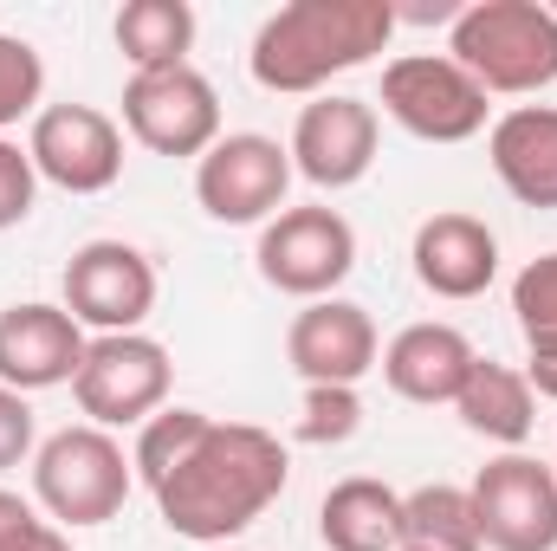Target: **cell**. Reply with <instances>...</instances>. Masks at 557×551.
I'll list each match as a JSON object with an SVG mask.
<instances>
[{
    "label": "cell",
    "mask_w": 557,
    "mask_h": 551,
    "mask_svg": "<svg viewBox=\"0 0 557 551\" xmlns=\"http://www.w3.org/2000/svg\"><path fill=\"white\" fill-rule=\"evenodd\" d=\"M552 474H557V461H552Z\"/></svg>",
    "instance_id": "d6a6232c"
},
{
    "label": "cell",
    "mask_w": 557,
    "mask_h": 551,
    "mask_svg": "<svg viewBox=\"0 0 557 551\" xmlns=\"http://www.w3.org/2000/svg\"><path fill=\"white\" fill-rule=\"evenodd\" d=\"M486 156L512 201L557 208V105H512L506 118H493Z\"/></svg>",
    "instance_id": "ac0fdd59"
},
{
    "label": "cell",
    "mask_w": 557,
    "mask_h": 551,
    "mask_svg": "<svg viewBox=\"0 0 557 551\" xmlns=\"http://www.w3.org/2000/svg\"><path fill=\"white\" fill-rule=\"evenodd\" d=\"M383 111L421 143H467L486 131V91L447 52H403L383 65Z\"/></svg>",
    "instance_id": "52a82bcc"
},
{
    "label": "cell",
    "mask_w": 557,
    "mask_h": 551,
    "mask_svg": "<svg viewBox=\"0 0 557 551\" xmlns=\"http://www.w3.org/2000/svg\"><path fill=\"white\" fill-rule=\"evenodd\" d=\"M260 279L285 298H337V285L357 273V228L337 208H278L260 228Z\"/></svg>",
    "instance_id": "5b68a950"
},
{
    "label": "cell",
    "mask_w": 557,
    "mask_h": 551,
    "mask_svg": "<svg viewBox=\"0 0 557 551\" xmlns=\"http://www.w3.org/2000/svg\"><path fill=\"white\" fill-rule=\"evenodd\" d=\"M221 551H240V546H221Z\"/></svg>",
    "instance_id": "1f68e13d"
},
{
    "label": "cell",
    "mask_w": 557,
    "mask_h": 551,
    "mask_svg": "<svg viewBox=\"0 0 557 551\" xmlns=\"http://www.w3.org/2000/svg\"><path fill=\"white\" fill-rule=\"evenodd\" d=\"M169 383H175L169 351L143 331H117V338L85 344L72 396H78V415L91 428H131V421L143 428L156 409H169Z\"/></svg>",
    "instance_id": "8992f818"
},
{
    "label": "cell",
    "mask_w": 557,
    "mask_h": 551,
    "mask_svg": "<svg viewBox=\"0 0 557 551\" xmlns=\"http://www.w3.org/2000/svg\"><path fill=\"white\" fill-rule=\"evenodd\" d=\"M39 526H46V519H39V506H33V500H20L13 487H0V551H20Z\"/></svg>",
    "instance_id": "f1b7e54d"
},
{
    "label": "cell",
    "mask_w": 557,
    "mask_h": 551,
    "mask_svg": "<svg viewBox=\"0 0 557 551\" xmlns=\"http://www.w3.org/2000/svg\"><path fill=\"white\" fill-rule=\"evenodd\" d=\"M33 448H39V441H33V403L0 383V474H7V467H26Z\"/></svg>",
    "instance_id": "83f0119b"
},
{
    "label": "cell",
    "mask_w": 557,
    "mask_h": 551,
    "mask_svg": "<svg viewBox=\"0 0 557 551\" xmlns=\"http://www.w3.org/2000/svg\"><path fill=\"white\" fill-rule=\"evenodd\" d=\"M396 33L389 0H285L253 33L247 72L260 91L278 98H324L337 72L370 65Z\"/></svg>",
    "instance_id": "7a4b0ae2"
},
{
    "label": "cell",
    "mask_w": 557,
    "mask_h": 551,
    "mask_svg": "<svg viewBox=\"0 0 557 551\" xmlns=\"http://www.w3.org/2000/svg\"><path fill=\"white\" fill-rule=\"evenodd\" d=\"M111 33H117V52L131 59V72L188 65V46H195V7H188V0H124Z\"/></svg>",
    "instance_id": "44dd1931"
},
{
    "label": "cell",
    "mask_w": 557,
    "mask_h": 551,
    "mask_svg": "<svg viewBox=\"0 0 557 551\" xmlns=\"http://www.w3.org/2000/svg\"><path fill=\"white\" fill-rule=\"evenodd\" d=\"M39 98H46V59L20 33H0V131L20 118H39L46 111Z\"/></svg>",
    "instance_id": "cb8c5ba5"
},
{
    "label": "cell",
    "mask_w": 557,
    "mask_h": 551,
    "mask_svg": "<svg viewBox=\"0 0 557 551\" xmlns=\"http://www.w3.org/2000/svg\"><path fill=\"white\" fill-rule=\"evenodd\" d=\"M473 344H467V331L460 325H441V318H421V325H403L389 344H383V383L403 396V403H421V409H434V403H454L460 396V383H467V370H473Z\"/></svg>",
    "instance_id": "e0dca14e"
},
{
    "label": "cell",
    "mask_w": 557,
    "mask_h": 551,
    "mask_svg": "<svg viewBox=\"0 0 557 551\" xmlns=\"http://www.w3.org/2000/svg\"><path fill=\"white\" fill-rule=\"evenodd\" d=\"M376 137H383V124H376V105L370 98L324 91L292 124V143H285L292 149V175H305L324 195L357 188L370 175V162H376Z\"/></svg>",
    "instance_id": "4fadbf2b"
},
{
    "label": "cell",
    "mask_w": 557,
    "mask_h": 551,
    "mask_svg": "<svg viewBox=\"0 0 557 551\" xmlns=\"http://www.w3.org/2000/svg\"><path fill=\"white\" fill-rule=\"evenodd\" d=\"M447 59L486 98H539L557 85V13L545 0H473L447 26Z\"/></svg>",
    "instance_id": "3957f363"
},
{
    "label": "cell",
    "mask_w": 557,
    "mask_h": 551,
    "mask_svg": "<svg viewBox=\"0 0 557 551\" xmlns=\"http://www.w3.org/2000/svg\"><path fill=\"white\" fill-rule=\"evenodd\" d=\"M383 357V338H376V318L350 298H311L292 331H285V364L305 377V383H363Z\"/></svg>",
    "instance_id": "5bb4252c"
},
{
    "label": "cell",
    "mask_w": 557,
    "mask_h": 551,
    "mask_svg": "<svg viewBox=\"0 0 557 551\" xmlns=\"http://www.w3.org/2000/svg\"><path fill=\"white\" fill-rule=\"evenodd\" d=\"M512 318L532 338H557V254H539L525 273L512 279Z\"/></svg>",
    "instance_id": "484cf974"
},
{
    "label": "cell",
    "mask_w": 557,
    "mask_h": 551,
    "mask_svg": "<svg viewBox=\"0 0 557 551\" xmlns=\"http://www.w3.org/2000/svg\"><path fill=\"white\" fill-rule=\"evenodd\" d=\"M409 260H416L421 292L467 305V298H480V292L499 279V234H493L480 215L441 208V215H428V221L416 228Z\"/></svg>",
    "instance_id": "2e32d148"
},
{
    "label": "cell",
    "mask_w": 557,
    "mask_h": 551,
    "mask_svg": "<svg viewBox=\"0 0 557 551\" xmlns=\"http://www.w3.org/2000/svg\"><path fill=\"white\" fill-rule=\"evenodd\" d=\"M454 415L467 421V434L499 441V448L512 454V448H525V434H532V421H539V396H532L525 370L493 364V357H473V370H467V383H460V396H454Z\"/></svg>",
    "instance_id": "ffe728a7"
},
{
    "label": "cell",
    "mask_w": 557,
    "mask_h": 551,
    "mask_svg": "<svg viewBox=\"0 0 557 551\" xmlns=\"http://www.w3.org/2000/svg\"><path fill=\"white\" fill-rule=\"evenodd\" d=\"M85 325L65 311V305H46V298H26V305H7L0 311V383L33 396V390H59L78 377L85 364Z\"/></svg>",
    "instance_id": "9a60e30c"
},
{
    "label": "cell",
    "mask_w": 557,
    "mask_h": 551,
    "mask_svg": "<svg viewBox=\"0 0 557 551\" xmlns=\"http://www.w3.org/2000/svg\"><path fill=\"white\" fill-rule=\"evenodd\" d=\"M525 383H532V396L557 403V338H532L525 344Z\"/></svg>",
    "instance_id": "f546056e"
},
{
    "label": "cell",
    "mask_w": 557,
    "mask_h": 551,
    "mask_svg": "<svg viewBox=\"0 0 557 551\" xmlns=\"http://www.w3.org/2000/svg\"><path fill=\"white\" fill-rule=\"evenodd\" d=\"M363 428V396L350 383H305V409H298V441L311 448H337Z\"/></svg>",
    "instance_id": "d4e9b609"
},
{
    "label": "cell",
    "mask_w": 557,
    "mask_h": 551,
    "mask_svg": "<svg viewBox=\"0 0 557 551\" xmlns=\"http://www.w3.org/2000/svg\"><path fill=\"white\" fill-rule=\"evenodd\" d=\"M124 131L156 149V156H208L221 143V98L208 72L195 65H162V72H131L124 85Z\"/></svg>",
    "instance_id": "30bf717a"
},
{
    "label": "cell",
    "mask_w": 557,
    "mask_h": 551,
    "mask_svg": "<svg viewBox=\"0 0 557 551\" xmlns=\"http://www.w3.org/2000/svg\"><path fill=\"white\" fill-rule=\"evenodd\" d=\"M285 480H292V461H285L278 434L253 428V421H208V434L149 493H156V513L175 539L221 551L253 519H267Z\"/></svg>",
    "instance_id": "6da1fadb"
},
{
    "label": "cell",
    "mask_w": 557,
    "mask_h": 551,
    "mask_svg": "<svg viewBox=\"0 0 557 551\" xmlns=\"http://www.w3.org/2000/svg\"><path fill=\"white\" fill-rule=\"evenodd\" d=\"M33 195H39V169H33V156H26L20 143L0 137V234L20 228V221L33 215Z\"/></svg>",
    "instance_id": "4316f807"
},
{
    "label": "cell",
    "mask_w": 557,
    "mask_h": 551,
    "mask_svg": "<svg viewBox=\"0 0 557 551\" xmlns=\"http://www.w3.org/2000/svg\"><path fill=\"white\" fill-rule=\"evenodd\" d=\"M208 421L214 415L208 409H188V403H169V409H156L149 421L137 428V454H131V467H137V480L143 487H156L201 434H208Z\"/></svg>",
    "instance_id": "603a6c76"
},
{
    "label": "cell",
    "mask_w": 557,
    "mask_h": 551,
    "mask_svg": "<svg viewBox=\"0 0 557 551\" xmlns=\"http://www.w3.org/2000/svg\"><path fill=\"white\" fill-rule=\"evenodd\" d=\"M20 551H72V539H65V532H59V526L46 519V526H39V532H33V539H26Z\"/></svg>",
    "instance_id": "4dcf8cb0"
},
{
    "label": "cell",
    "mask_w": 557,
    "mask_h": 551,
    "mask_svg": "<svg viewBox=\"0 0 557 551\" xmlns=\"http://www.w3.org/2000/svg\"><path fill=\"white\" fill-rule=\"evenodd\" d=\"M59 305L98 331V338H117V331H143V318L156 311V267L149 254H137L131 241H85L65 273H59Z\"/></svg>",
    "instance_id": "8fae6325"
},
{
    "label": "cell",
    "mask_w": 557,
    "mask_h": 551,
    "mask_svg": "<svg viewBox=\"0 0 557 551\" xmlns=\"http://www.w3.org/2000/svg\"><path fill=\"white\" fill-rule=\"evenodd\" d=\"M292 188V149L260 131H227L195 162V201L221 228H253L273 221Z\"/></svg>",
    "instance_id": "ba28073f"
},
{
    "label": "cell",
    "mask_w": 557,
    "mask_h": 551,
    "mask_svg": "<svg viewBox=\"0 0 557 551\" xmlns=\"http://www.w3.org/2000/svg\"><path fill=\"white\" fill-rule=\"evenodd\" d=\"M137 487V467L111 428L72 421L33 448V506L52 513V526H111Z\"/></svg>",
    "instance_id": "277c9868"
},
{
    "label": "cell",
    "mask_w": 557,
    "mask_h": 551,
    "mask_svg": "<svg viewBox=\"0 0 557 551\" xmlns=\"http://www.w3.org/2000/svg\"><path fill=\"white\" fill-rule=\"evenodd\" d=\"M318 539L324 551H403V493L370 474L337 480L318 506Z\"/></svg>",
    "instance_id": "d6986e66"
},
{
    "label": "cell",
    "mask_w": 557,
    "mask_h": 551,
    "mask_svg": "<svg viewBox=\"0 0 557 551\" xmlns=\"http://www.w3.org/2000/svg\"><path fill=\"white\" fill-rule=\"evenodd\" d=\"M486 551H557V474L552 461L512 448L467 487Z\"/></svg>",
    "instance_id": "9c48e42d"
},
{
    "label": "cell",
    "mask_w": 557,
    "mask_h": 551,
    "mask_svg": "<svg viewBox=\"0 0 557 551\" xmlns=\"http://www.w3.org/2000/svg\"><path fill=\"white\" fill-rule=\"evenodd\" d=\"M26 156H33L39 182H52L65 195H104L124 175V131L98 105H46L33 118Z\"/></svg>",
    "instance_id": "7c38bea8"
},
{
    "label": "cell",
    "mask_w": 557,
    "mask_h": 551,
    "mask_svg": "<svg viewBox=\"0 0 557 551\" xmlns=\"http://www.w3.org/2000/svg\"><path fill=\"white\" fill-rule=\"evenodd\" d=\"M403 551H486L467 487L434 480V487L403 493Z\"/></svg>",
    "instance_id": "7402d4cb"
}]
</instances>
